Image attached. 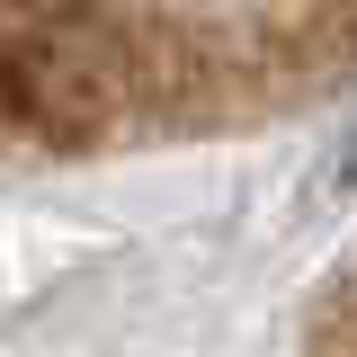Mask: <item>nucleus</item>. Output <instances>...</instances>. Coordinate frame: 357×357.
<instances>
[{
    "instance_id": "1",
    "label": "nucleus",
    "mask_w": 357,
    "mask_h": 357,
    "mask_svg": "<svg viewBox=\"0 0 357 357\" xmlns=\"http://www.w3.org/2000/svg\"><path fill=\"white\" fill-rule=\"evenodd\" d=\"M357 81V0H0L9 152H178Z\"/></svg>"
}]
</instances>
